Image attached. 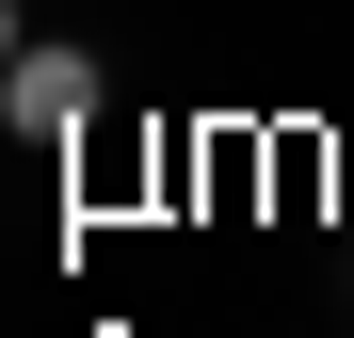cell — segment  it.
Segmentation results:
<instances>
[{
	"label": "cell",
	"mask_w": 354,
	"mask_h": 338,
	"mask_svg": "<svg viewBox=\"0 0 354 338\" xmlns=\"http://www.w3.org/2000/svg\"><path fill=\"white\" fill-rule=\"evenodd\" d=\"M0 65H17V0H0Z\"/></svg>",
	"instance_id": "cell-2"
},
{
	"label": "cell",
	"mask_w": 354,
	"mask_h": 338,
	"mask_svg": "<svg viewBox=\"0 0 354 338\" xmlns=\"http://www.w3.org/2000/svg\"><path fill=\"white\" fill-rule=\"evenodd\" d=\"M0 97H17V129L65 145L81 113H97V65H81V48H17V65H0Z\"/></svg>",
	"instance_id": "cell-1"
}]
</instances>
